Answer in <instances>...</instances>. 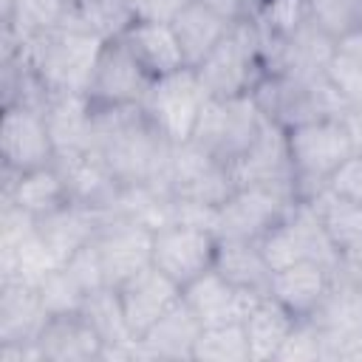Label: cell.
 <instances>
[{"label": "cell", "instance_id": "7402d4cb", "mask_svg": "<svg viewBox=\"0 0 362 362\" xmlns=\"http://www.w3.org/2000/svg\"><path fill=\"white\" fill-rule=\"evenodd\" d=\"M170 25H173V31H175V37L181 42V51L187 57V65L195 68L226 37V31L232 28V20L221 17L218 11H212L201 0H187L170 17Z\"/></svg>", "mask_w": 362, "mask_h": 362}, {"label": "cell", "instance_id": "4dcf8cb0", "mask_svg": "<svg viewBox=\"0 0 362 362\" xmlns=\"http://www.w3.org/2000/svg\"><path fill=\"white\" fill-rule=\"evenodd\" d=\"M331 88L339 93L345 107H362V54L334 45L322 68Z\"/></svg>", "mask_w": 362, "mask_h": 362}, {"label": "cell", "instance_id": "ba28073f", "mask_svg": "<svg viewBox=\"0 0 362 362\" xmlns=\"http://www.w3.org/2000/svg\"><path fill=\"white\" fill-rule=\"evenodd\" d=\"M257 243L272 272L300 260H320L325 266L339 269V252L308 201H297L291 212L280 223H274Z\"/></svg>", "mask_w": 362, "mask_h": 362}, {"label": "cell", "instance_id": "1f68e13d", "mask_svg": "<svg viewBox=\"0 0 362 362\" xmlns=\"http://www.w3.org/2000/svg\"><path fill=\"white\" fill-rule=\"evenodd\" d=\"M37 291H40V300H42V308L51 314H68V311H82L85 300H88V291L76 283V277L59 266L54 272H48L40 283H37Z\"/></svg>", "mask_w": 362, "mask_h": 362}, {"label": "cell", "instance_id": "277c9868", "mask_svg": "<svg viewBox=\"0 0 362 362\" xmlns=\"http://www.w3.org/2000/svg\"><path fill=\"white\" fill-rule=\"evenodd\" d=\"M209 90L204 88L198 71L187 65L181 71L153 79L147 96L141 99V110L147 122L156 127V133L167 144L178 147L192 141Z\"/></svg>", "mask_w": 362, "mask_h": 362}, {"label": "cell", "instance_id": "f546056e", "mask_svg": "<svg viewBox=\"0 0 362 362\" xmlns=\"http://www.w3.org/2000/svg\"><path fill=\"white\" fill-rule=\"evenodd\" d=\"M71 6L74 20L105 40L119 37L136 20V8L130 0H71Z\"/></svg>", "mask_w": 362, "mask_h": 362}, {"label": "cell", "instance_id": "e575fe53", "mask_svg": "<svg viewBox=\"0 0 362 362\" xmlns=\"http://www.w3.org/2000/svg\"><path fill=\"white\" fill-rule=\"evenodd\" d=\"M337 274L345 277V280H351V283H356V286H362V240L354 243L351 249H345V252L339 255V269H337Z\"/></svg>", "mask_w": 362, "mask_h": 362}, {"label": "cell", "instance_id": "4fadbf2b", "mask_svg": "<svg viewBox=\"0 0 362 362\" xmlns=\"http://www.w3.org/2000/svg\"><path fill=\"white\" fill-rule=\"evenodd\" d=\"M184 303L192 308V314L198 317V322L204 328H215V325H229V322H243L249 317V311L255 308V303L263 294L246 291L232 286L215 266L209 272H204L201 277H195L192 283H187L181 288Z\"/></svg>", "mask_w": 362, "mask_h": 362}, {"label": "cell", "instance_id": "9a60e30c", "mask_svg": "<svg viewBox=\"0 0 362 362\" xmlns=\"http://www.w3.org/2000/svg\"><path fill=\"white\" fill-rule=\"evenodd\" d=\"M116 291H119L124 320L136 339L181 300V286L170 280L164 272H158L153 263L139 274H133L130 280H124Z\"/></svg>", "mask_w": 362, "mask_h": 362}, {"label": "cell", "instance_id": "2e32d148", "mask_svg": "<svg viewBox=\"0 0 362 362\" xmlns=\"http://www.w3.org/2000/svg\"><path fill=\"white\" fill-rule=\"evenodd\" d=\"M34 345L40 359L51 362H93L105 354V339L85 311L51 314Z\"/></svg>", "mask_w": 362, "mask_h": 362}, {"label": "cell", "instance_id": "8d00e7d4", "mask_svg": "<svg viewBox=\"0 0 362 362\" xmlns=\"http://www.w3.org/2000/svg\"><path fill=\"white\" fill-rule=\"evenodd\" d=\"M342 122H345V127L351 133L354 153H362V107H345Z\"/></svg>", "mask_w": 362, "mask_h": 362}, {"label": "cell", "instance_id": "83f0119b", "mask_svg": "<svg viewBox=\"0 0 362 362\" xmlns=\"http://www.w3.org/2000/svg\"><path fill=\"white\" fill-rule=\"evenodd\" d=\"M311 25L334 45L362 34V0H305Z\"/></svg>", "mask_w": 362, "mask_h": 362}, {"label": "cell", "instance_id": "7c38bea8", "mask_svg": "<svg viewBox=\"0 0 362 362\" xmlns=\"http://www.w3.org/2000/svg\"><path fill=\"white\" fill-rule=\"evenodd\" d=\"M150 82L153 79L144 74V68L136 62L127 45L119 37H110L102 42L85 96L90 102V110L130 107L141 105V99L150 90Z\"/></svg>", "mask_w": 362, "mask_h": 362}, {"label": "cell", "instance_id": "484cf974", "mask_svg": "<svg viewBox=\"0 0 362 362\" xmlns=\"http://www.w3.org/2000/svg\"><path fill=\"white\" fill-rule=\"evenodd\" d=\"M308 204L314 206L317 218L322 221V226L339 255L362 240V204H356L328 187L320 189L317 195H311Z\"/></svg>", "mask_w": 362, "mask_h": 362}, {"label": "cell", "instance_id": "30bf717a", "mask_svg": "<svg viewBox=\"0 0 362 362\" xmlns=\"http://www.w3.org/2000/svg\"><path fill=\"white\" fill-rule=\"evenodd\" d=\"M93 246L102 260L105 283L110 288H119L124 280L153 263V226L141 218L113 212L102 218L93 235Z\"/></svg>", "mask_w": 362, "mask_h": 362}, {"label": "cell", "instance_id": "5b68a950", "mask_svg": "<svg viewBox=\"0 0 362 362\" xmlns=\"http://www.w3.org/2000/svg\"><path fill=\"white\" fill-rule=\"evenodd\" d=\"M266 113L255 102L252 93L240 96H209L204 113L198 119L192 141L218 158L221 164L232 167L257 139Z\"/></svg>", "mask_w": 362, "mask_h": 362}, {"label": "cell", "instance_id": "52a82bcc", "mask_svg": "<svg viewBox=\"0 0 362 362\" xmlns=\"http://www.w3.org/2000/svg\"><path fill=\"white\" fill-rule=\"evenodd\" d=\"M238 189L226 164L204 153L195 141L170 147L167 173H164V195L181 204L212 206L218 209Z\"/></svg>", "mask_w": 362, "mask_h": 362}, {"label": "cell", "instance_id": "cb8c5ba5", "mask_svg": "<svg viewBox=\"0 0 362 362\" xmlns=\"http://www.w3.org/2000/svg\"><path fill=\"white\" fill-rule=\"evenodd\" d=\"M215 269L238 288L255 291V294H269L272 283V266L260 252L257 240H243V238H218V252H215Z\"/></svg>", "mask_w": 362, "mask_h": 362}, {"label": "cell", "instance_id": "8fae6325", "mask_svg": "<svg viewBox=\"0 0 362 362\" xmlns=\"http://www.w3.org/2000/svg\"><path fill=\"white\" fill-rule=\"evenodd\" d=\"M0 153L8 173H28L54 164L57 144L45 122V110L28 102H6L0 119Z\"/></svg>", "mask_w": 362, "mask_h": 362}, {"label": "cell", "instance_id": "8992f818", "mask_svg": "<svg viewBox=\"0 0 362 362\" xmlns=\"http://www.w3.org/2000/svg\"><path fill=\"white\" fill-rule=\"evenodd\" d=\"M294 184H246L238 187L215 212L218 238L260 240L297 204Z\"/></svg>", "mask_w": 362, "mask_h": 362}, {"label": "cell", "instance_id": "836d02e7", "mask_svg": "<svg viewBox=\"0 0 362 362\" xmlns=\"http://www.w3.org/2000/svg\"><path fill=\"white\" fill-rule=\"evenodd\" d=\"M328 189L362 204V153H354L331 178H328Z\"/></svg>", "mask_w": 362, "mask_h": 362}, {"label": "cell", "instance_id": "ffe728a7", "mask_svg": "<svg viewBox=\"0 0 362 362\" xmlns=\"http://www.w3.org/2000/svg\"><path fill=\"white\" fill-rule=\"evenodd\" d=\"M201 331L204 325L181 297L139 337V359H192V348Z\"/></svg>", "mask_w": 362, "mask_h": 362}, {"label": "cell", "instance_id": "3957f363", "mask_svg": "<svg viewBox=\"0 0 362 362\" xmlns=\"http://www.w3.org/2000/svg\"><path fill=\"white\" fill-rule=\"evenodd\" d=\"M209 96H240L252 93L269 68H263V40L257 25L243 17L232 23L226 37L195 65Z\"/></svg>", "mask_w": 362, "mask_h": 362}, {"label": "cell", "instance_id": "d590c367", "mask_svg": "<svg viewBox=\"0 0 362 362\" xmlns=\"http://www.w3.org/2000/svg\"><path fill=\"white\" fill-rule=\"evenodd\" d=\"M328 356H337V359H362V325L354 328L351 334L339 337V339L331 345Z\"/></svg>", "mask_w": 362, "mask_h": 362}, {"label": "cell", "instance_id": "d6986e66", "mask_svg": "<svg viewBox=\"0 0 362 362\" xmlns=\"http://www.w3.org/2000/svg\"><path fill=\"white\" fill-rule=\"evenodd\" d=\"M99 223H102V212L99 209H90V206L76 204V201H68L59 209L37 218L34 229H37V238L45 246L51 263L59 269L76 249H82L96 235Z\"/></svg>", "mask_w": 362, "mask_h": 362}, {"label": "cell", "instance_id": "7a4b0ae2", "mask_svg": "<svg viewBox=\"0 0 362 362\" xmlns=\"http://www.w3.org/2000/svg\"><path fill=\"white\" fill-rule=\"evenodd\" d=\"M31 74L51 93H85L105 37L85 25H59L34 40Z\"/></svg>", "mask_w": 362, "mask_h": 362}, {"label": "cell", "instance_id": "603a6c76", "mask_svg": "<svg viewBox=\"0 0 362 362\" xmlns=\"http://www.w3.org/2000/svg\"><path fill=\"white\" fill-rule=\"evenodd\" d=\"M297 325V317L272 294H263L249 317L243 320V331L249 339V354L252 362H269L277 359L283 342L288 339L291 328Z\"/></svg>", "mask_w": 362, "mask_h": 362}, {"label": "cell", "instance_id": "9c48e42d", "mask_svg": "<svg viewBox=\"0 0 362 362\" xmlns=\"http://www.w3.org/2000/svg\"><path fill=\"white\" fill-rule=\"evenodd\" d=\"M215 229L192 221H170L153 229V266L181 288L215 266Z\"/></svg>", "mask_w": 362, "mask_h": 362}, {"label": "cell", "instance_id": "74e56055", "mask_svg": "<svg viewBox=\"0 0 362 362\" xmlns=\"http://www.w3.org/2000/svg\"><path fill=\"white\" fill-rule=\"evenodd\" d=\"M201 3H206L212 11H218L221 17H226V20H232V23L243 20V6H240V0H201Z\"/></svg>", "mask_w": 362, "mask_h": 362}, {"label": "cell", "instance_id": "e0dca14e", "mask_svg": "<svg viewBox=\"0 0 362 362\" xmlns=\"http://www.w3.org/2000/svg\"><path fill=\"white\" fill-rule=\"evenodd\" d=\"M119 40L127 45V51L136 57V62L144 68V74L150 79H158V76L187 68V57L181 51V42H178L170 20L136 17L119 34Z\"/></svg>", "mask_w": 362, "mask_h": 362}, {"label": "cell", "instance_id": "4316f807", "mask_svg": "<svg viewBox=\"0 0 362 362\" xmlns=\"http://www.w3.org/2000/svg\"><path fill=\"white\" fill-rule=\"evenodd\" d=\"M65 17H74L71 0H3L6 25L17 28L28 40L65 25Z\"/></svg>", "mask_w": 362, "mask_h": 362}, {"label": "cell", "instance_id": "f1b7e54d", "mask_svg": "<svg viewBox=\"0 0 362 362\" xmlns=\"http://www.w3.org/2000/svg\"><path fill=\"white\" fill-rule=\"evenodd\" d=\"M195 362H252L243 322L204 328L192 348Z\"/></svg>", "mask_w": 362, "mask_h": 362}, {"label": "cell", "instance_id": "44dd1931", "mask_svg": "<svg viewBox=\"0 0 362 362\" xmlns=\"http://www.w3.org/2000/svg\"><path fill=\"white\" fill-rule=\"evenodd\" d=\"M45 320H48V311L42 308L37 286L23 280H3V294H0L3 342H20V345L37 342V334L42 331Z\"/></svg>", "mask_w": 362, "mask_h": 362}, {"label": "cell", "instance_id": "ac0fdd59", "mask_svg": "<svg viewBox=\"0 0 362 362\" xmlns=\"http://www.w3.org/2000/svg\"><path fill=\"white\" fill-rule=\"evenodd\" d=\"M238 187L246 184H294L286 147V127L274 119H263V127L252 147L229 167Z\"/></svg>", "mask_w": 362, "mask_h": 362}, {"label": "cell", "instance_id": "d4e9b609", "mask_svg": "<svg viewBox=\"0 0 362 362\" xmlns=\"http://www.w3.org/2000/svg\"><path fill=\"white\" fill-rule=\"evenodd\" d=\"M68 201H71V195H68V187H65L57 164L17 173V178L8 187V204H14L20 212L31 215L34 221L59 209Z\"/></svg>", "mask_w": 362, "mask_h": 362}, {"label": "cell", "instance_id": "6da1fadb", "mask_svg": "<svg viewBox=\"0 0 362 362\" xmlns=\"http://www.w3.org/2000/svg\"><path fill=\"white\" fill-rule=\"evenodd\" d=\"M291 178L300 201L328 187V178L354 156L351 133L342 116H317L286 127Z\"/></svg>", "mask_w": 362, "mask_h": 362}, {"label": "cell", "instance_id": "d6a6232c", "mask_svg": "<svg viewBox=\"0 0 362 362\" xmlns=\"http://www.w3.org/2000/svg\"><path fill=\"white\" fill-rule=\"evenodd\" d=\"M325 356V337L322 328L317 325V320L305 317L297 320V325L291 328L288 339L283 342L277 359H320Z\"/></svg>", "mask_w": 362, "mask_h": 362}, {"label": "cell", "instance_id": "5bb4252c", "mask_svg": "<svg viewBox=\"0 0 362 362\" xmlns=\"http://www.w3.org/2000/svg\"><path fill=\"white\" fill-rule=\"evenodd\" d=\"M334 283H337L334 266H325L320 260H300L272 272L269 294L280 300L297 320H305L322 308Z\"/></svg>", "mask_w": 362, "mask_h": 362}]
</instances>
